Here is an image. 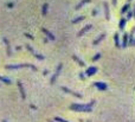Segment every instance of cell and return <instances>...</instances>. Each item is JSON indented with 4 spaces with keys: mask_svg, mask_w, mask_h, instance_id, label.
<instances>
[{
    "mask_svg": "<svg viewBox=\"0 0 135 122\" xmlns=\"http://www.w3.org/2000/svg\"><path fill=\"white\" fill-rule=\"evenodd\" d=\"M95 104V101H91L90 103H87V104H77V103H73L70 106V109L71 110H75V111H85V113H89L93 110V106Z\"/></svg>",
    "mask_w": 135,
    "mask_h": 122,
    "instance_id": "6da1fadb",
    "label": "cell"
},
{
    "mask_svg": "<svg viewBox=\"0 0 135 122\" xmlns=\"http://www.w3.org/2000/svg\"><path fill=\"white\" fill-rule=\"evenodd\" d=\"M23 68H31L33 71H38V68L33 64H29V63H23V64H8L6 65V69L8 70H14V69H23Z\"/></svg>",
    "mask_w": 135,
    "mask_h": 122,
    "instance_id": "7a4b0ae2",
    "label": "cell"
},
{
    "mask_svg": "<svg viewBox=\"0 0 135 122\" xmlns=\"http://www.w3.org/2000/svg\"><path fill=\"white\" fill-rule=\"evenodd\" d=\"M62 68H63V64L59 63V64L57 65V70H56V72L53 74V76H52L51 80H50V83H51V84H53V83L56 82V80L58 78V76H59V74H61V71H62Z\"/></svg>",
    "mask_w": 135,
    "mask_h": 122,
    "instance_id": "3957f363",
    "label": "cell"
},
{
    "mask_svg": "<svg viewBox=\"0 0 135 122\" xmlns=\"http://www.w3.org/2000/svg\"><path fill=\"white\" fill-rule=\"evenodd\" d=\"M25 48L27 49V51H30V52H31V53L33 55V56L36 57V58H37V59H39V61H43V59H44V56H43V55H39V53H37V52H36V51L33 50V48H32L31 45L26 44V46H25Z\"/></svg>",
    "mask_w": 135,
    "mask_h": 122,
    "instance_id": "277c9868",
    "label": "cell"
},
{
    "mask_svg": "<svg viewBox=\"0 0 135 122\" xmlns=\"http://www.w3.org/2000/svg\"><path fill=\"white\" fill-rule=\"evenodd\" d=\"M62 90H63V91H65V92H68V94H70V95H73V96H75V97H77V98H82V97H83V96H82V94L73 91V90H71V89H68V88H65V87H62Z\"/></svg>",
    "mask_w": 135,
    "mask_h": 122,
    "instance_id": "5b68a950",
    "label": "cell"
},
{
    "mask_svg": "<svg viewBox=\"0 0 135 122\" xmlns=\"http://www.w3.org/2000/svg\"><path fill=\"white\" fill-rule=\"evenodd\" d=\"M2 40H4V43H5V45H6V52H7V56H12V49H11V44H10L8 39H7V38H2Z\"/></svg>",
    "mask_w": 135,
    "mask_h": 122,
    "instance_id": "8992f818",
    "label": "cell"
},
{
    "mask_svg": "<svg viewBox=\"0 0 135 122\" xmlns=\"http://www.w3.org/2000/svg\"><path fill=\"white\" fill-rule=\"evenodd\" d=\"M17 85H18V89H19V91H20L21 98H23V100H25V98H26V94H25V90H24L23 83H21L20 81H18V82H17Z\"/></svg>",
    "mask_w": 135,
    "mask_h": 122,
    "instance_id": "52a82bcc",
    "label": "cell"
},
{
    "mask_svg": "<svg viewBox=\"0 0 135 122\" xmlns=\"http://www.w3.org/2000/svg\"><path fill=\"white\" fill-rule=\"evenodd\" d=\"M94 85H95L99 90H107V89H108V85H107L105 83H103V82H95Z\"/></svg>",
    "mask_w": 135,
    "mask_h": 122,
    "instance_id": "ba28073f",
    "label": "cell"
},
{
    "mask_svg": "<svg viewBox=\"0 0 135 122\" xmlns=\"http://www.w3.org/2000/svg\"><path fill=\"white\" fill-rule=\"evenodd\" d=\"M97 72V68L96 66H91V68H89L87 71H85V75L87 76H93L94 74H96Z\"/></svg>",
    "mask_w": 135,
    "mask_h": 122,
    "instance_id": "9c48e42d",
    "label": "cell"
},
{
    "mask_svg": "<svg viewBox=\"0 0 135 122\" xmlns=\"http://www.w3.org/2000/svg\"><path fill=\"white\" fill-rule=\"evenodd\" d=\"M42 31H43V32L46 34L47 39H50V40H55V36H53V34H52V33H51V32H50L49 30H46L45 27H43V29H42Z\"/></svg>",
    "mask_w": 135,
    "mask_h": 122,
    "instance_id": "30bf717a",
    "label": "cell"
},
{
    "mask_svg": "<svg viewBox=\"0 0 135 122\" xmlns=\"http://www.w3.org/2000/svg\"><path fill=\"white\" fill-rule=\"evenodd\" d=\"M90 29H91V25L89 24V25H87V26H84V27L82 29V31H79V32L77 33V36H78V37H81V36H83L84 33H87V32H88V31L90 30Z\"/></svg>",
    "mask_w": 135,
    "mask_h": 122,
    "instance_id": "8fae6325",
    "label": "cell"
},
{
    "mask_svg": "<svg viewBox=\"0 0 135 122\" xmlns=\"http://www.w3.org/2000/svg\"><path fill=\"white\" fill-rule=\"evenodd\" d=\"M128 42H129V36L127 33H125L123 36V44H122V48H126L128 45Z\"/></svg>",
    "mask_w": 135,
    "mask_h": 122,
    "instance_id": "7c38bea8",
    "label": "cell"
},
{
    "mask_svg": "<svg viewBox=\"0 0 135 122\" xmlns=\"http://www.w3.org/2000/svg\"><path fill=\"white\" fill-rule=\"evenodd\" d=\"M90 1H91V0H82V1H81V2L78 4V5H76L75 10H79V8H81L82 6H84L85 4H88V2H90Z\"/></svg>",
    "mask_w": 135,
    "mask_h": 122,
    "instance_id": "4fadbf2b",
    "label": "cell"
},
{
    "mask_svg": "<svg viewBox=\"0 0 135 122\" xmlns=\"http://www.w3.org/2000/svg\"><path fill=\"white\" fill-rule=\"evenodd\" d=\"M47 8H49V4L45 2V4L43 5V7H42V13H43V16H46V14H47Z\"/></svg>",
    "mask_w": 135,
    "mask_h": 122,
    "instance_id": "5bb4252c",
    "label": "cell"
},
{
    "mask_svg": "<svg viewBox=\"0 0 135 122\" xmlns=\"http://www.w3.org/2000/svg\"><path fill=\"white\" fill-rule=\"evenodd\" d=\"M104 37H105V33H102V34L100 36V37H99V38H97V39H96V40H94V43H93V44H94V45H97V44H99V43L101 42V40L103 39V38H104Z\"/></svg>",
    "mask_w": 135,
    "mask_h": 122,
    "instance_id": "9a60e30c",
    "label": "cell"
},
{
    "mask_svg": "<svg viewBox=\"0 0 135 122\" xmlns=\"http://www.w3.org/2000/svg\"><path fill=\"white\" fill-rule=\"evenodd\" d=\"M114 39H115V45L119 48V46H120V37H119V33H115Z\"/></svg>",
    "mask_w": 135,
    "mask_h": 122,
    "instance_id": "2e32d148",
    "label": "cell"
},
{
    "mask_svg": "<svg viewBox=\"0 0 135 122\" xmlns=\"http://www.w3.org/2000/svg\"><path fill=\"white\" fill-rule=\"evenodd\" d=\"M72 58H73L75 61L77 62V63H78V64H79L81 66H84V65H85V64H84V62H83V61H81V59H79V58H78L77 56H72Z\"/></svg>",
    "mask_w": 135,
    "mask_h": 122,
    "instance_id": "e0dca14e",
    "label": "cell"
},
{
    "mask_svg": "<svg viewBox=\"0 0 135 122\" xmlns=\"http://www.w3.org/2000/svg\"><path fill=\"white\" fill-rule=\"evenodd\" d=\"M104 10H105V18L107 19H109V8H108V4L107 2H104Z\"/></svg>",
    "mask_w": 135,
    "mask_h": 122,
    "instance_id": "ac0fdd59",
    "label": "cell"
},
{
    "mask_svg": "<svg viewBox=\"0 0 135 122\" xmlns=\"http://www.w3.org/2000/svg\"><path fill=\"white\" fill-rule=\"evenodd\" d=\"M84 18H85L84 16H81V17H78V18H76V19H73V20H72V24H77V23H79V21H82V20H83Z\"/></svg>",
    "mask_w": 135,
    "mask_h": 122,
    "instance_id": "d6986e66",
    "label": "cell"
},
{
    "mask_svg": "<svg viewBox=\"0 0 135 122\" xmlns=\"http://www.w3.org/2000/svg\"><path fill=\"white\" fill-rule=\"evenodd\" d=\"M126 23H127V19L122 18V19H121V23H120V30H123V29H125V25H126Z\"/></svg>",
    "mask_w": 135,
    "mask_h": 122,
    "instance_id": "ffe728a7",
    "label": "cell"
},
{
    "mask_svg": "<svg viewBox=\"0 0 135 122\" xmlns=\"http://www.w3.org/2000/svg\"><path fill=\"white\" fill-rule=\"evenodd\" d=\"M128 10H129V4H126V5L122 7V11H121V13H122V14H125L126 12H128Z\"/></svg>",
    "mask_w": 135,
    "mask_h": 122,
    "instance_id": "44dd1931",
    "label": "cell"
},
{
    "mask_svg": "<svg viewBox=\"0 0 135 122\" xmlns=\"http://www.w3.org/2000/svg\"><path fill=\"white\" fill-rule=\"evenodd\" d=\"M0 81H1V82H4V83L11 84V80H10V78H6V77H2V76H0Z\"/></svg>",
    "mask_w": 135,
    "mask_h": 122,
    "instance_id": "7402d4cb",
    "label": "cell"
},
{
    "mask_svg": "<svg viewBox=\"0 0 135 122\" xmlns=\"http://www.w3.org/2000/svg\"><path fill=\"white\" fill-rule=\"evenodd\" d=\"M100 57H101V53H97V55H95V56H94L93 61H94V62H96L97 59H100Z\"/></svg>",
    "mask_w": 135,
    "mask_h": 122,
    "instance_id": "603a6c76",
    "label": "cell"
},
{
    "mask_svg": "<svg viewBox=\"0 0 135 122\" xmlns=\"http://www.w3.org/2000/svg\"><path fill=\"white\" fill-rule=\"evenodd\" d=\"M79 78L81 80H85V74L84 72H79Z\"/></svg>",
    "mask_w": 135,
    "mask_h": 122,
    "instance_id": "cb8c5ba5",
    "label": "cell"
},
{
    "mask_svg": "<svg viewBox=\"0 0 135 122\" xmlns=\"http://www.w3.org/2000/svg\"><path fill=\"white\" fill-rule=\"evenodd\" d=\"M6 6H7L8 8H12V7L14 6V4H13V2H7V4H6Z\"/></svg>",
    "mask_w": 135,
    "mask_h": 122,
    "instance_id": "d4e9b609",
    "label": "cell"
},
{
    "mask_svg": "<svg viewBox=\"0 0 135 122\" xmlns=\"http://www.w3.org/2000/svg\"><path fill=\"white\" fill-rule=\"evenodd\" d=\"M132 16H133V13H132V11H129V12H128V17H127V20H128L129 18H132Z\"/></svg>",
    "mask_w": 135,
    "mask_h": 122,
    "instance_id": "484cf974",
    "label": "cell"
},
{
    "mask_svg": "<svg viewBox=\"0 0 135 122\" xmlns=\"http://www.w3.org/2000/svg\"><path fill=\"white\" fill-rule=\"evenodd\" d=\"M25 37H27V38H30V39H33V36H31V34H29V33H25Z\"/></svg>",
    "mask_w": 135,
    "mask_h": 122,
    "instance_id": "4316f807",
    "label": "cell"
},
{
    "mask_svg": "<svg viewBox=\"0 0 135 122\" xmlns=\"http://www.w3.org/2000/svg\"><path fill=\"white\" fill-rule=\"evenodd\" d=\"M93 14H94V16H96V14H97V10H94V12H93Z\"/></svg>",
    "mask_w": 135,
    "mask_h": 122,
    "instance_id": "83f0119b",
    "label": "cell"
},
{
    "mask_svg": "<svg viewBox=\"0 0 135 122\" xmlns=\"http://www.w3.org/2000/svg\"><path fill=\"white\" fill-rule=\"evenodd\" d=\"M16 50H17V51H19V50H21V46H17V48H16Z\"/></svg>",
    "mask_w": 135,
    "mask_h": 122,
    "instance_id": "f1b7e54d",
    "label": "cell"
},
{
    "mask_svg": "<svg viewBox=\"0 0 135 122\" xmlns=\"http://www.w3.org/2000/svg\"><path fill=\"white\" fill-rule=\"evenodd\" d=\"M43 74H44V75H47V74H49V71H47V70H44V71H43Z\"/></svg>",
    "mask_w": 135,
    "mask_h": 122,
    "instance_id": "f546056e",
    "label": "cell"
},
{
    "mask_svg": "<svg viewBox=\"0 0 135 122\" xmlns=\"http://www.w3.org/2000/svg\"><path fill=\"white\" fill-rule=\"evenodd\" d=\"M113 4H114V5H116V0H113Z\"/></svg>",
    "mask_w": 135,
    "mask_h": 122,
    "instance_id": "4dcf8cb0",
    "label": "cell"
},
{
    "mask_svg": "<svg viewBox=\"0 0 135 122\" xmlns=\"http://www.w3.org/2000/svg\"><path fill=\"white\" fill-rule=\"evenodd\" d=\"M134 17H135V7H134Z\"/></svg>",
    "mask_w": 135,
    "mask_h": 122,
    "instance_id": "1f68e13d",
    "label": "cell"
},
{
    "mask_svg": "<svg viewBox=\"0 0 135 122\" xmlns=\"http://www.w3.org/2000/svg\"><path fill=\"white\" fill-rule=\"evenodd\" d=\"M2 122H7V121H6V120H2Z\"/></svg>",
    "mask_w": 135,
    "mask_h": 122,
    "instance_id": "d6a6232c",
    "label": "cell"
},
{
    "mask_svg": "<svg viewBox=\"0 0 135 122\" xmlns=\"http://www.w3.org/2000/svg\"><path fill=\"white\" fill-rule=\"evenodd\" d=\"M134 44H135V38H134Z\"/></svg>",
    "mask_w": 135,
    "mask_h": 122,
    "instance_id": "836d02e7",
    "label": "cell"
},
{
    "mask_svg": "<svg viewBox=\"0 0 135 122\" xmlns=\"http://www.w3.org/2000/svg\"><path fill=\"white\" fill-rule=\"evenodd\" d=\"M0 87H1V84H0Z\"/></svg>",
    "mask_w": 135,
    "mask_h": 122,
    "instance_id": "e575fe53",
    "label": "cell"
},
{
    "mask_svg": "<svg viewBox=\"0 0 135 122\" xmlns=\"http://www.w3.org/2000/svg\"><path fill=\"white\" fill-rule=\"evenodd\" d=\"M128 1H130V0H128Z\"/></svg>",
    "mask_w": 135,
    "mask_h": 122,
    "instance_id": "d590c367",
    "label": "cell"
}]
</instances>
